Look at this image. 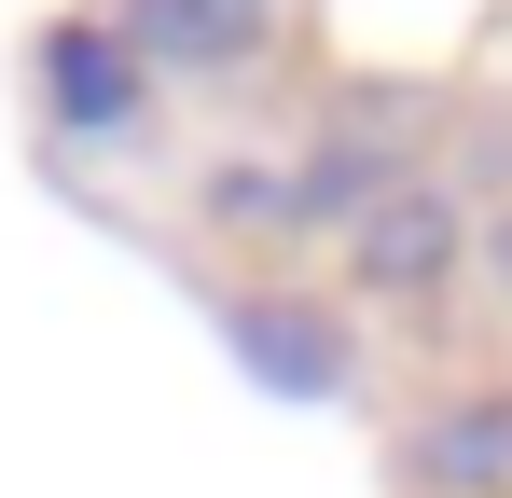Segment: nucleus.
I'll use <instances>...</instances> for the list:
<instances>
[{
    "label": "nucleus",
    "mask_w": 512,
    "mask_h": 498,
    "mask_svg": "<svg viewBox=\"0 0 512 498\" xmlns=\"http://www.w3.org/2000/svg\"><path fill=\"white\" fill-rule=\"evenodd\" d=\"M360 263H374V277H429V263H443V208H388V222L360 236Z\"/></svg>",
    "instance_id": "obj_1"
},
{
    "label": "nucleus",
    "mask_w": 512,
    "mask_h": 498,
    "mask_svg": "<svg viewBox=\"0 0 512 498\" xmlns=\"http://www.w3.org/2000/svg\"><path fill=\"white\" fill-rule=\"evenodd\" d=\"M512 457V415H457V429H429V471H499Z\"/></svg>",
    "instance_id": "obj_2"
},
{
    "label": "nucleus",
    "mask_w": 512,
    "mask_h": 498,
    "mask_svg": "<svg viewBox=\"0 0 512 498\" xmlns=\"http://www.w3.org/2000/svg\"><path fill=\"white\" fill-rule=\"evenodd\" d=\"M250 346L277 360V374H291V388H319V374H333V346H319L305 319H250Z\"/></svg>",
    "instance_id": "obj_3"
},
{
    "label": "nucleus",
    "mask_w": 512,
    "mask_h": 498,
    "mask_svg": "<svg viewBox=\"0 0 512 498\" xmlns=\"http://www.w3.org/2000/svg\"><path fill=\"white\" fill-rule=\"evenodd\" d=\"M56 83H70V111H111V97H125V83L97 70V42H56Z\"/></svg>",
    "instance_id": "obj_4"
}]
</instances>
